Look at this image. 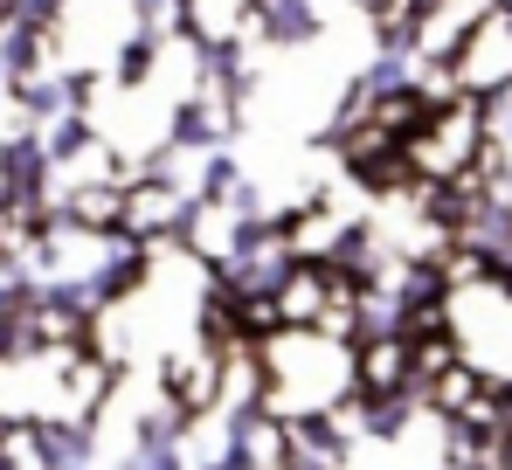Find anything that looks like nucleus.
I'll return each instance as SVG.
<instances>
[{
    "mask_svg": "<svg viewBox=\"0 0 512 470\" xmlns=\"http://www.w3.org/2000/svg\"><path fill=\"white\" fill-rule=\"evenodd\" d=\"M443 83L464 90V97H499V90H512V0H499L457 42V56L443 63Z\"/></svg>",
    "mask_w": 512,
    "mask_h": 470,
    "instance_id": "f03ea898",
    "label": "nucleus"
},
{
    "mask_svg": "<svg viewBox=\"0 0 512 470\" xmlns=\"http://www.w3.org/2000/svg\"><path fill=\"white\" fill-rule=\"evenodd\" d=\"M360 7H374V0H360Z\"/></svg>",
    "mask_w": 512,
    "mask_h": 470,
    "instance_id": "9d476101",
    "label": "nucleus"
},
{
    "mask_svg": "<svg viewBox=\"0 0 512 470\" xmlns=\"http://www.w3.org/2000/svg\"><path fill=\"white\" fill-rule=\"evenodd\" d=\"M14 14H21V21H42V28H56V21L70 14V0H14Z\"/></svg>",
    "mask_w": 512,
    "mask_h": 470,
    "instance_id": "0eeeda50",
    "label": "nucleus"
},
{
    "mask_svg": "<svg viewBox=\"0 0 512 470\" xmlns=\"http://www.w3.org/2000/svg\"><path fill=\"white\" fill-rule=\"evenodd\" d=\"M56 153H49V139H42V125H21V132H7L0 139V201L21 215V222H35V215H49L56 208Z\"/></svg>",
    "mask_w": 512,
    "mask_h": 470,
    "instance_id": "7ed1b4c3",
    "label": "nucleus"
},
{
    "mask_svg": "<svg viewBox=\"0 0 512 470\" xmlns=\"http://www.w3.org/2000/svg\"><path fill=\"white\" fill-rule=\"evenodd\" d=\"M7 21H14V0H0V28H7Z\"/></svg>",
    "mask_w": 512,
    "mask_h": 470,
    "instance_id": "6e6552de",
    "label": "nucleus"
},
{
    "mask_svg": "<svg viewBox=\"0 0 512 470\" xmlns=\"http://www.w3.org/2000/svg\"><path fill=\"white\" fill-rule=\"evenodd\" d=\"M263 360V401L270 415H319V408H353L360 394V346L326 332V325H277L256 339Z\"/></svg>",
    "mask_w": 512,
    "mask_h": 470,
    "instance_id": "f257e3e1",
    "label": "nucleus"
},
{
    "mask_svg": "<svg viewBox=\"0 0 512 470\" xmlns=\"http://www.w3.org/2000/svg\"><path fill=\"white\" fill-rule=\"evenodd\" d=\"M49 56H56V28H42V21H7L0 28V90L21 77H35V70H49Z\"/></svg>",
    "mask_w": 512,
    "mask_h": 470,
    "instance_id": "20e7f679",
    "label": "nucleus"
},
{
    "mask_svg": "<svg viewBox=\"0 0 512 470\" xmlns=\"http://www.w3.org/2000/svg\"><path fill=\"white\" fill-rule=\"evenodd\" d=\"M70 470H97V464H70Z\"/></svg>",
    "mask_w": 512,
    "mask_h": 470,
    "instance_id": "1a4fd4ad",
    "label": "nucleus"
},
{
    "mask_svg": "<svg viewBox=\"0 0 512 470\" xmlns=\"http://www.w3.org/2000/svg\"><path fill=\"white\" fill-rule=\"evenodd\" d=\"M256 0H187L180 14V42H215V35H243Z\"/></svg>",
    "mask_w": 512,
    "mask_h": 470,
    "instance_id": "39448f33",
    "label": "nucleus"
},
{
    "mask_svg": "<svg viewBox=\"0 0 512 470\" xmlns=\"http://www.w3.org/2000/svg\"><path fill=\"white\" fill-rule=\"evenodd\" d=\"M243 187V159L229 153V146H215V153H201V180H194V194L208 201V208H222L229 194Z\"/></svg>",
    "mask_w": 512,
    "mask_h": 470,
    "instance_id": "423d86ee",
    "label": "nucleus"
}]
</instances>
